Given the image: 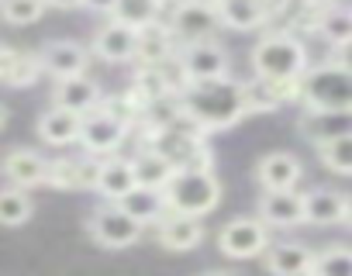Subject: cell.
Listing matches in <instances>:
<instances>
[{
    "label": "cell",
    "mask_w": 352,
    "mask_h": 276,
    "mask_svg": "<svg viewBox=\"0 0 352 276\" xmlns=\"http://www.w3.org/2000/svg\"><path fill=\"white\" fill-rule=\"evenodd\" d=\"M184 114L204 131H225L232 124H239L249 111H245V83L242 80H211V83H190V90L180 97Z\"/></svg>",
    "instance_id": "cell-1"
},
{
    "label": "cell",
    "mask_w": 352,
    "mask_h": 276,
    "mask_svg": "<svg viewBox=\"0 0 352 276\" xmlns=\"http://www.w3.org/2000/svg\"><path fill=\"white\" fill-rule=\"evenodd\" d=\"M249 62L259 80H304L311 69V49L297 32L276 28L252 45Z\"/></svg>",
    "instance_id": "cell-2"
},
{
    "label": "cell",
    "mask_w": 352,
    "mask_h": 276,
    "mask_svg": "<svg viewBox=\"0 0 352 276\" xmlns=\"http://www.w3.org/2000/svg\"><path fill=\"white\" fill-rule=\"evenodd\" d=\"M162 194L173 214L204 218L221 204V180L214 176V170H176Z\"/></svg>",
    "instance_id": "cell-3"
},
{
    "label": "cell",
    "mask_w": 352,
    "mask_h": 276,
    "mask_svg": "<svg viewBox=\"0 0 352 276\" xmlns=\"http://www.w3.org/2000/svg\"><path fill=\"white\" fill-rule=\"evenodd\" d=\"M300 104L307 111H352V73L335 59L311 66L300 80Z\"/></svg>",
    "instance_id": "cell-4"
},
{
    "label": "cell",
    "mask_w": 352,
    "mask_h": 276,
    "mask_svg": "<svg viewBox=\"0 0 352 276\" xmlns=\"http://www.w3.org/2000/svg\"><path fill=\"white\" fill-rule=\"evenodd\" d=\"M145 225H138L121 204H104L87 218V235L104 249H131L142 238Z\"/></svg>",
    "instance_id": "cell-5"
},
{
    "label": "cell",
    "mask_w": 352,
    "mask_h": 276,
    "mask_svg": "<svg viewBox=\"0 0 352 276\" xmlns=\"http://www.w3.org/2000/svg\"><path fill=\"white\" fill-rule=\"evenodd\" d=\"M176 59H180V66H184L190 83H211V80L232 76V56H228V49L218 38L180 45L176 49Z\"/></svg>",
    "instance_id": "cell-6"
},
{
    "label": "cell",
    "mask_w": 352,
    "mask_h": 276,
    "mask_svg": "<svg viewBox=\"0 0 352 276\" xmlns=\"http://www.w3.org/2000/svg\"><path fill=\"white\" fill-rule=\"evenodd\" d=\"M169 28H173L176 38H180V45L214 38L218 28H221L214 0H180L169 14Z\"/></svg>",
    "instance_id": "cell-7"
},
{
    "label": "cell",
    "mask_w": 352,
    "mask_h": 276,
    "mask_svg": "<svg viewBox=\"0 0 352 276\" xmlns=\"http://www.w3.org/2000/svg\"><path fill=\"white\" fill-rule=\"evenodd\" d=\"M218 249L228 259H256L266 255L270 249V225L252 214V218H232L221 231H218Z\"/></svg>",
    "instance_id": "cell-8"
},
{
    "label": "cell",
    "mask_w": 352,
    "mask_h": 276,
    "mask_svg": "<svg viewBox=\"0 0 352 276\" xmlns=\"http://www.w3.org/2000/svg\"><path fill=\"white\" fill-rule=\"evenodd\" d=\"M124 138H128V128H124L114 114H107L104 107H97V111L83 114L80 146H83L90 156H100V159L114 156V152L124 146Z\"/></svg>",
    "instance_id": "cell-9"
},
{
    "label": "cell",
    "mask_w": 352,
    "mask_h": 276,
    "mask_svg": "<svg viewBox=\"0 0 352 276\" xmlns=\"http://www.w3.org/2000/svg\"><path fill=\"white\" fill-rule=\"evenodd\" d=\"M90 52L100 59V62H111V66H124V62H135L138 59V32L128 28V25H118V21H104L90 42Z\"/></svg>",
    "instance_id": "cell-10"
},
{
    "label": "cell",
    "mask_w": 352,
    "mask_h": 276,
    "mask_svg": "<svg viewBox=\"0 0 352 276\" xmlns=\"http://www.w3.org/2000/svg\"><path fill=\"white\" fill-rule=\"evenodd\" d=\"M42 69L56 80H69V76H87V66H90V49L73 42V38H56V42H45L42 52Z\"/></svg>",
    "instance_id": "cell-11"
},
{
    "label": "cell",
    "mask_w": 352,
    "mask_h": 276,
    "mask_svg": "<svg viewBox=\"0 0 352 276\" xmlns=\"http://www.w3.org/2000/svg\"><path fill=\"white\" fill-rule=\"evenodd\" d=\"M297 131L314 149L328 146V142H335V138L352 135V111H307L304 107L300 117H297Z\"/></svg>",
    "instance_id": "cell-12"
},
{
    "label": "cell",
    "mask_w": 352,
    "mask_h": 276,
    "mask_svg": "<svg viewBox=\"0 0 352 276\" xmlns=\"http://www.w3.org/2000/svg\"><path fill=\"white\" fill-rule=\"evenodd\" d=\"M300 100V80H259L245 83V111L249 114H273L283 104Z\"/></svg>",
    "instance_id": "cell-13"
},
{
    "label": "cell",
    "mask_w": 352,
    "mask_h": 276,
    "mask_svg": "<svg viewBox=\"0 0 352 276\" xmlns=\"http://www.w3.org/2000/svg\"><path fill=\"white\" fill-rule=\"evenodd\" d=\"M256 214L270 225V231L273 228L290 231V228L307 225V218H304V194H297V190H263Z\"/></svg>",
    "instance_id": "cell-14"
},
{
    "label": "cell",
    "mask_w": 352,
    "mask_h": 276,
    "mask_svg": "<svg viewBox=\"0 0 352 276\" xmlns=\"http://www.w3.org/2000/svg\"><path fill=\"white\" fill-rule=\"evenodd\" d=\"M100 104H104V90L90 76L56 80V87H52V107H63V111H73V114H90Z\"/></svg>",
    "instance_id": "cell-15"
},
{
    "label": "cell",
    "mask_w": 352,
    "mask_h": 276,
    "mask_svg": "<svg viewBox=\"0 0 352 276\" xmlns=\"http://www.w3.org/2000/svg\"><path fill=\"white\" fill-rule=\"evenodd\" d=\"M304 180V163L294 152H266L256 163V183L263 190H297Z\"/></svg>",
    "instance_id": "cell-16"
},
{
    "label": "cell",
    "mask_w": 352,
    "mask_h": 276,
    "mask_svg": "<svg viewBox=\"0 0 352 276\" xmlns=\"http://www.w3.org/2000/svg\"><path fill=\"white\" fill-rule=\"evenodd\" d=\"M345 211H349V194H342L335 187H314L304 194V218L314 228L345 225Z\"/></svg>",
    "instance_id": "cell-17"
},
{
    "label": "cell",
    "mask_w": 352,
    "mask_h": 276,
    "mask_svg": "<svg viewBox=\"0 0 352 276\" xmlns=\"http://www.w3.org/2000/svg\"><path fill=\"white\" fill-rule=\"evenodd\" d=\"M155 238L162 249L169 252H190L204 242V221L201 218H190V214H166L155 228Z\"/></svg>",
    "instance_id": "cell-18"
},
{
    "label": "cell",
    "mask_w": 352,
    "mask_h": 276,
    "mask_svg": "<svg viewBox=\"0 0 352 276\" xmlns=\"http://www.w3.org/2000/svg\"><path fill=\"white\" fill-rule=\"evenodd\" d=\"M314 249L304 242H276L266 249L263 262L273 276H311L314 269Z\"/></svg>",
    "instance_id": "cell-19"
},
{
    "label": "cell",
    "mask_w": 352,
    "mask_h": 276,
    "mask_svg": "<svg viewBox=\"0 0 352 276\" xmlns=\"http://www.w3.org/2000/svg\"><path fill=\"white\" fill-rule=\"evenodd\" d=\"M135 170H131V159H121V156H107L100 159V170H97V194L104 204H121L131 190H135Z\"/></svg>",
    "instance_id": "cell-20"
},
{
    "label": "cell",
    "mask_w": 352,
    "mask_h": 276,
    "mask_svg": "<svg viewBox=\"0 0 352 276\" xmlns=\"http://www.w3.org/2000/svg\"><path fill=\"white\" fill-rule=\"evenodd\" d=\"M100 159H52L45 183L56 190H94Z\"/></svg>",
    "instance_id": "cell-21"
},
{
    "label": "cell",
    "mask_w": 352,
    "mask_h": 276,
    "mask_svg": "<svg viewBox=\"0 0 352 276\" xmlns=\"http://www.w3.org/2000/svg\"><path fill=\"white\" fill-rule=\"evenodd\" d=\"M80 128H83V114L63 111V107H49L38 117V138L52 149H66L80 142Z\"/></svg>",
    "instance_id": "cell-22"
},
{
    "label": "cell",
    "mask_w": 352,
    "mask_h": 276,
    "mask_svg": "<svg viewBox=\"0 0 352 276\" xmlns=\"http://www.w3.org/2000/svg\"><path fill=\"white\" fill-rule=\"evenodd\" d=\"M4 176H8L14 187H21V190L38 187V183H45V176H49V159H42L35 149H11V152L4 156Z\"/></svg>",
    "instance_id": "cell-23"
},
{
    "label": "cell",
    "mask_w": 352,
    "mask_h": 276,
    "mask_svg": "<svg viewBox=\"0 0 352 276\" xmlns=\"http://www.w3.org/2000/svg\"><path fill=\"white\" fill-rule=\"evenodd\" d=\"M173 56H176V35H173L169 25L155 21V25L138 32V59H135V66H162Z\"/></svg>",
    "instance_id": "cell-24"
},
{
    "label": "cell",
    "mask_w": 352,
    "mask_h": 276,
    "mask_svg": "<svg viewBox=\"0 0 352 276\" xmlns=\"http://www.w3.org/2000/svg\"><path fill=\"white\" fill-rule=\"evenodd\" d=\"M131 170H135V183L152 187V190H166L169 180L176 176V166L166 156H159L155 149H145V146L131 156Z\"/></svg>",
    "instance_id": "cell-25"
},
{
    "label": "cell",
    "mask_w": 352,
    "mask_h": 276,
    "mask_svg": "<svg viewBox=\"0 0 352 276\" xmlns=\"http://www.w3.org/2000/svg\"><path fill=\"white\" fill-rule=\"evenodd\" d=\"M221 28L228 32H256L266 25V14L259 8V0H214Z\"/></svg>",
    "instance_id": "cell-26"
},
{
    "label": "cell",
    "mask_w": 352,
    "mask_h": 276,
    "mask_svg": "<svg viewBox=\"0 0 352 276\" xmlns=\"http://www.w3.org/2000/svg\"><path fill=\"white\" fill-rule=\"evenodd\" d=\"M121 207H124L138 225H155V228H159V221L169 214L166 194H162V190H152V187H135V190L121 200Z\"/></svg>",
    "instance_id": "cell-27"
},
{
    "label": "cell",
    "mask_w": 352,
    "mask_h": 276,
    "mask_svg": "<svg viewBox=\"0 0 352 276\" xmlns=\"http://www.w3.org/2000/svg\"><path fill=\"white\" fill-rule=\"evenodd\" d=\"M318 38L328 45V49H345L349 42H352V8H328V11H321V18H318Z\"/></svg>",
    "instance_id": "cell-28"
},
{
    "label": "cell",
    "mask_w": 352,
    "mask_h": 276,
    "mask_svg": "<svg viewBox=\"0 0 352 276\" xmlns=\"http://www.w3.org/2000/svg\"><path fill=\"white\" fill-rule=\"evenodd\" d=\"M162 18V0H118V8L111 11L107 21H118V25H128L135 32L155 25Z\"/></svg>",
    "instance_id": "cell-29"
},
{
    "label": "cell",
    "mask_w": 352,
    "mask_h": 276,
    "mask_svg": "<svg viewBox=\"0 0 352 276\" xmlns=\"http://www.w3.org/2000/svg\"><path fill=\"white\" fill-rule=\"evenodd\" d=\"M32 197L21 190V187H8V190H0V225L4 228H18L32 218Z\"/></svg>",
    "instance_id": "cell-30"
},
{
    "label": "cell",
    "mask_w": 352,
    "mask_h": 276,
    "mask_svg": "<svg viewBox=\"0 0 352 276\" xmlns=\"http://www.w3.org/2000/svg\"><path fill=\"white\" fill-rule=\"evenodd\" d=\"M311 276H352V249L349 245H328L314 255Z\"/></svg>",
    "instance_id": "cell-31"
},
{
    "label": "cell",
    "mask_w": 352,
    "mask_h": 276,
    "mask_svg": "<svg viewBox=\"0 0 352 276\" xmlns=\"http://www.w3.org/2000/svg\"><path fill=\"white\" fill-rule=\"evenodd\" d=\"M318 159L324 170H331L338 176H352V135L335 138L328 146H318Z\"/></svg>",
    "instance_id": "cell-32"
},
{
    "label": "cell",
    "mask_w": 352,
    "mask_h": 276,
    "mask_svg": "<svg viewBox=\"0 0 352 276\" xmlns=\"http://www.w3.org/2000/svg\"><path fill=\"white\" fill-rule=\"evenodd\" d=\"M45 0H4L0 4V18L8 25H35L45 14Z\"/></svg>",
    "instance_id": "cell-33"
},
{
    "label": "cell",
    "mask_w": 352,
    "mask_h": 276,
    "mask_svg": "<svg viewBox=\"0 0 352 276\" xmlns=\"http://www.w3.org/2000/svg\"><path fill=\"white\" fill-rule=\"evenodd\" d=\"M42 73H45V69H42L38 52H21V56H18V62H14V69H11V76L4 80V87L25 90V87L38 83V76H42Z\"/></svg>",
    "instance_id": "cell-34"
},
{
    "label": "cell",
    "mask_w": 352,
    "mask_h": 276,
    "mask_svg": "<svg viewBox=\"0 0 352 276\" xmlns=\"http://www.w3.org/2000/svg\"><path fill=\"white\" fill-rule=\"evenodd\" d=\"M290 4H294V0H259V8H263V14H266V25L276 21V18H283V14L290 11Z\"/></svg>",
    "instance_id": "cell-35"
},
{
    "label": "cell",
    "mask_w": 352,
    "mask_h": 276,
    "mask_svg": "<svg viewBox=\"0 0 352 276\" xmlns=\"http://www.w3.org/2000/svg\"><path fill=\"white\" fill-rule=\"evenodd\" d=\"M18 49H4V45H0V83H4L8 76H11V69H14V62H18Z\"/></svg>",
    "instance_id": "cell-36"
},
{
    "label": "cell",
    "mask_w": 352,
    "mask_h": 276,
    "mask_svg": "<svg viewBox=\"0 0 352 276\" xmlns=\"http://www.w3.org/2000/svg\"><path fill=\"white\" fill-rule=\"evenodd\" d=\"M300 11H328V8H338L342 0H294Z\"/></svg>",
    "instance_id": "cell-37"
},
{
    "label": "cell",
    "mask_w": 352,
    "mask_h": 276,
    "mask_svg": "<svg viewBox=\"0 0 352 276\" xmlns=\"http://www.w3.org/2000/svg\"><path fill=\"white\" fill-rule=\"evenodd\" d=\"M87 8H90V11H100V14L111 18V11L118 8V0H87Z\"/></svg>",
    "instance_id": "cell-38"
},
{
    "label": "cell",
    "mask_w": 352,
    "mask_h": 276,
    "mask_svg": "<svg viewBox=\"0 0 352 276\" xmlns=\"http://www.w3.org/2000/svg\"><path fill=\"white\" fill-rule=\"evenodd\" d=\"M45 4L59 11H76V8H87V0H45Z\"/></svg>",
    "instance_id": "cell-39"
},
{
    "label": "cell",
    "mask_w": 352,
    "mask_h": 276,
    "mask_svg": "<svg viewBox=\"0 0 352 276\" xmlns=\"http://www.w3.org/2000/svg\"><path fill=\"white\" fill-rule=\"evenodd\" d=\"M335 62H338V66H345V69L352 73V42H349L345 49H338V52H335Z\"/></svg>",
    "instance_id": "cell-40"
},
{
    "label": "cell",
    "mask_w": 352,
    "mask_h": 276,
    "mask_svg": "<svg viewBox=\"0 0 352 276\" xmlns=\"http://www.w3.org/2000/svg\"><path fill=\"white\" fill-rule=\"evenodd\" d=\"M4 124H8V107L0 104V128H4Z\"/></svg>",
    "instance_id": "cell-41"
},
{
    "label": "cell",
    "mask_w": 352,
    "mask_h": 276,
    "mask_svg": "<svg viewBox=\"0 0 352 276\" xmlns=\"http://www.w3.org/2000/svg\"><path fill=\"white\" fill-rule=\"evenodd\" d=\"M345 225L352 228V197H349V211H345Z\"/></svg>",
    "instance_id": "cell-42"
},
{
    "label": "cell",
    "mask_w": 352,
    "mask_h": 276,
    "mask_svg": "<svg viewBox=\"0 0 352 276\" xmlns=\"http://www.w3.org/2000/svg\"><path fill=\"white\" fill-rule=\"evenodd\" d=\"M204 276H232V273H225V269H218V273H204Z\"/></svg>",
    "instance_id": "cell-43"
},
{
    "label": "cell",
    "mask_w": 352,
    "mask_h": 276,
    "mask_svg": "<svg viewBox=\"0 0 352 276\" xmlns=\"http://www.w3.org/2000/svg\"><path fill=\"white\" fill-rule=\"evenodd\" d=\"M0 4H4V0H0Z\"/></svg>",
    "instance_id": "cell-44"
}]
</instances>
